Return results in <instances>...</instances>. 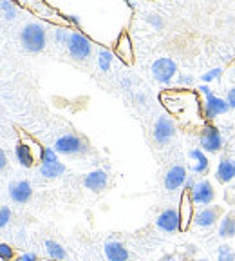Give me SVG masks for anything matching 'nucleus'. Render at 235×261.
<instances>
[{
    "label": "nucleus",
    "instance_id": "f257e3e1",
    "mask_svg": "<svg viewBox=\"0 0 235 261\" xmlns=\"http://www.w3.org/2000/svg\"><path fill=\"white\" fill-rule=\"evenodd\" d=\"M20 42L29 53H40L44 51L47 42V31L42 22H27L20 31Z\"/></svg>",
    "mask_w": 235,
    "mask_h": 261
},
{
    "label": "nucleus",
    "instance_id": "f03ea898",
    "mask_svg": "<svg viewBox=\"0 0 235 261\" xmlns=\"http://www.w3.org/2000/svg\"><path fill=\"white\" fill-rule=\"evenodd\" d=\"M197 89L204 94L203 118H207V120H214L215 116H221V114H226L228 111L231 109L230 103H228V100H224V98H219V96H215V94L212 93L210 87H208L207 84H203V86H199Z\"/></svg>",
    "mask_w": 235,
    "mask_h": 261
},
{
    "label": "nucleus",
    "instance_id": "7ed1b4c3",
    "mask_svg": "<svg viewBox=\"0 0 235 261\" xmlns=\"http://www.w3.org/2000/svg\"><path fill=\"white\" fill-rule=\"evenodd\" d=\"M54 151L58 154H65V156H78V154H85L89 151V145L83 138L76 135H62L60 138H56L54 142Z\"/></svg>",
    "mask_w": 235,
    "mask_h": 261
},
{
    "label": "nucleus",
    "instance_id": "20e7f679",
    "mask_svg": "<svg viewBox=\"0 0 235 261\" xmlns=\"http://www.w3.org/2000/svg\"><path fill=\"white\" fill-rule=\"evenodd\" d=\"M67 51H69V57L74 58V60H87L91 57V53H93V44H91V40L83 33L73 31L71 33L69 44H67Z\"/></svg>",
    "mask_w": 235,
    "mask_h": 261
},
{
    "label": "nucleus",
    "instance_id": "39448f33",
    "mask_svg": "<svg viewBox=\"0 0 235 261\" xmlns=\"http://www.w3.org/2000/svg\"><path fill=\"white\" fill-rule=\"evenodd\" d=\"M150 73H152L156 82L166 86V84H170L174 74L178 73V65H175V62L172 58L161 57L158 60H154V64L150 65Z\"/></svg>",
    "mask_w": 235,
    "mask_h": 261
},
{
    "label": "nucleus",
    "instance_id": "423d86ee",
    "mask_svg": "<svg viewBox=\"0 0 235 261\" xmlns=\"http://www.w3.org/2000/svg\"><path fill=\"white\" fill-rule=\"evenodd\" d=\"M152 136H154V140H156L158 145H166V143L170 142V140L175 136L174 120H172L170 116H166V114L158 116L156 122H154V133H152Z\"/></svg>",
    "mask_w": 235,
    "mask_h": 261
},
{
    "label": "nucleus",
    "instance_id": "0eeeda50",
    "mask_svg": "<svg viewBox=\"0 0 235 261\" xmlns=\"http://www.w3.org/2000/svg\"><path fill=\"white\" fill-rule=\"evenodd\" d=\"M199 143H201V149L207 152H219L223 149V136H221L219 129L214 125H207L201 130V136H199Z\"/></svg>",
    "mask_w": 235,
    "mask_h": 261
},
{
    "label": "nucleus",
    "instance_id": "6e6552de",
    "mask_svg": "<svg viewBox=\"0 0 235 261\" xmlns=\"http://www.w3.org/2000/svg\"><path fill=\"white\" fill-rule=\"evenodd\" d=\"M156 227L163 232H178L181 230V214L175 208H165L156 220Z\"/></svg>",
    "mask_w": 235,
    "mask_h": 261
},
{
    "label": "nucleus",
    "instance_id": "1a4fd4ad",
    "mask_svg": "<svg viewBox=\"0 0 235 261\" xmlns=\"http://www.w3.org/2000/svg\"><path fill=\"white\" fill-rule=\"evenodd\" d=\"M188 179V172L187 169L183 167V165H174V167H170L168 171H166L165 174V189L168 192L172 191H178V189L185 187V184H187Z\"/></svg>",
    "mask_w": 235,
    "mask_h": 261
},
{
    "label": "nucleus",
    "instance_id": "9d476101",
    "mask_svg": "<svg viewBox=\"0 0 235 261\" xmlns=\"http://www.w3.org/2000/svg\"><path fill=\"white\" fill-rule=\"evenodd\" d=\"M9 198L15 203H27L33 196V187L27 179H16L9 184Z\"/></svg>",
    "mask_w": 235,
    "mask_h": 261
},
{
    "label": "nucleus",
    "instance_id": "9b49d317",
    "mask_svg": "<svg viewBox=\"0 0 235 261\" xmlns=\"http://www.w3.org/2000/svg\"><path fill=\"white\" fill-rule=\"evenodd\" d=\"M190 194H192L194 203H197V205H210L215 198V191H214V187H212V184L208 181V179H201V181H197L195 187L190 191Z\"/></svg>",
    "mask_w": 235,
    "mask_h": 261
},
{
    "label": "nucleus",
    "instance_id": "f8f14e48",
    "mask_svg": "<svg viewBox=\"0 0 235 261\" xmlns=\"http://www.w3.org/2000/svg\"><path fill=\"white\" fill-rule=\"evenodd\" d=\"M103 252H105L107 261H129V257H130L125 245L116 240L107 241V243L103 245Z\"/></svg>",
    "mask_w": 235,
    "mask_h": 261
},
{
    "label": "nucleus",
    "instance_id": "ddd939ff",
    "mask_svg": "<svg viewBox=\"0 0 235 261\" xmlns=\"http://www.w3.org/2000/svg\"><path fill=\"white\" fill-rule=\"evenodd\" d=\"M221 216V208L219 207H204L194 216V223L201 228H210L217 223Z\"/></svg>",
    "mask_w": 235,
    "mask_h": 261
},
{
    "label": "nucleus",
    "instance_id": "4468645a",
    "mask_svg": "<svg viewBox=\"0 0 235 261\" xmlns=\"http://www.w3.org/2000/svg\"><path fill=\"white\" fill-rule=\"evenodd\" d=\"M194 200H192L190 191H185L181 196V207H179V214H181V230H187L188 225L194 221Z\"/></svg>",
    "mask_w": 235,
    "mask_h": 261
},
{
    "label": "nucleus",
    "instance_id": "2eb2a0df",
    "mask_svg": "<svg viewBox=\"0 0 235 261\" xmlns=\"http://www.w3.org/2000/svg\"><path fill=\"white\" fill-rule=\"evenodd\" d=\"M107 181H109V174L103 169H96V171H91L89 174L83 179V185H85L89 191L100 192L107 187Z\"/></svg>",
    "mask_w": 235,
    "mask_h": 261
},
{
    "label": "nucleus",
    "instance_id": "dca6fc26",
    "mask_svg": "<svg viewBox=\"0 0 235 261\" xmlns=\"http://www.w3.org/2000/svg\"><path fill=\"white\" fill-rule=\"evenodd\" d=\"M215 178L219 179L221 184H228L235 178V160L233 158H226L223 160L217 165V171H215Z\"/></svg>",
    "mask_w": 235,
    "mask_h": 261
},
{
    "label": "nucleus",
    "instance_id": "f3484780",
    "mask_svg": "<svg viewBox=\"0 0 235 261\" xmlns=\"http://www.w3.org/2000/svg\"><path fill=\"white\" fill-rule=\"evenodd\" d=\"M188 156L192 158V172L194 174H207L208 167H210V162H208L207 154H204L203 149H192L188 152Z\"/></svg>",
    "mask_w": 235,
    "mask_h": 261
},
{
    "label": "nucleus",
    "instance_id": "a211bd4d",
    "mask_svg": "<svg viewBox=\"0 0 235 261\" xmlns=\"http://www.w3.org/2000/svg\"><path fill=\"white\" fill-rule=\"evenodd\" d=\"M15 156H16V162L20 163L22 167L29 169V167H33V165H35V156H33L31 147H29L27 143H24V142L16 143Z\"/></svg>",
    "mask_w": 235,
    "mask_h": 261
},
{
    "label": "nucleus",
    "instance_id": "6ab92c4d",
    "mask_svg": "<svg viewBox=\"0 0 235 261\" xmlns=\"http://www.w3.org/2000/svg\"><path fill=\"white\" fill-rule=\"evenodd\" d=\"M116 53L120 55V58L125 62H132L134 58V49H132V44H130V38L127 33H122L120 35V38H118L116 42Z\"/></svg>",
    "mask_w": 235,
    "mask_h": 261
},
{
    "label": "nucleus",
    "instance_id": "aec40b11",
    "mask_svg": "<svg viewBox=\"0 0 235 261\" xmlns=\"http://www.w3.org/2000/svg\"><path fill=\"white\" fill-rule=\"evenodd\" d=\"M44 245H45V250H47V256L53 261H65L67 259V250H65L58 241L45 240Z\"/></svg>",
    "mask_w": 235,
    "mask_h": 261
},
{
    "label": "nucleus",
    "instance_id": "412c9836",
    "mask_svg": "<svg viewBox=\"0 0 235 261\" xmlns=\"http://www.w3.org/2000/svg\"><path fill=\"white\" fill-rule=\"evenodd\" d=\"M38 172H40V176H44V178L54 179V178H60V176L64 174L65 165L62 162L49 163V165H40V167H38Z\"/></svg>",
    "mask_w": 235,
    "mask_h": 261
},
{
    "label": "nucleus",
    "instance_id": "4be33fe9",
    "mask_svg": "<svg viewBox=\"0 0 235 261\" xmlns=\"http://www.w3.org/2000/svg\"><path fill=\"white\" fill-rule=\"evenodd\" d=\"M219 238H223V240H230V238H235V218L231 216V214H226V216L221 218Z\"/></svg>",
    "mask_w": 235,
    "mask_h": 261
},
{
    "label": "nucleus",
    "instance_id": "5701e85b",
    "mask_svg": "<svg viewBox=\"0 0 235 261\" xmlns=\"http://www.w3.org/2000/svg\"><path fill=\"white\" fill-rule=\"evenodd\" d=\"M112 60H114V55L110 49H100V53H98V65H100V71H103V73L110 71Z\"/></svg>",
    "mask_w": 235,
    "mask_h": 261
},
{
    "label": "nucleus",
    "instance_id": "b1692460",
    "mask_svg": "<svg viewBox=\"0 0 235 261\" xmlns=\"http://www.w3.org/2000/svg\"><path fill=\"white\" fill-rule=\"evenodd\" d=\"M38 156H40V162H42L40 165H49V163L60 162V160H58V152L54 151L53 147H42Z\"/></svg>",
    "mask_w": 235,
    "mask_h": 261
},
{
    "label": "nucleus",
    "instance_id": "393cba45",
    "mask_svg": "<svg viewBox=\"0 0 235 261\" xmlns=\"http://www.w3.org/2000/svg\"><path fill=\"white\" fill-rule=\"evenodd\" d=\"M71 29H64V28H58L56 31H54L53 35V40L56 45H62V47H67V44H69V38H71Z\"/></svg>",
    "mask_w": 235,
    "mask_h": 261
},
{
    "label": "nucleus",
    "instance_id": "a878e982",
    "mask_svg": "<svg viewBox=\"0 0 235 261\" xmlns=\"http://www.w3.org/2000/svg\"><path fill=\"white\" fill-rule=\"evenodd\" d=\"M217 261H235V252L230 245H221L217 249Z\"/></svg>",
    "mask_w": 235,
    "mask_h": 261
},
{
    "label": "nucleus",
    "instance_id": "bb28decb",
    "mask_svg": "<svg viewBox=\"0 0 235 261\" xmlns=\"http://www.w3.org/2000/svg\"><path fill=\"white\" fill-rule=\"evenodd\" d=\"M0 8H2V15H4L6 20H15L16 18V6L13 4V2L4 0V2L0 4Z\"/></svg>",
    "mask_w": 235,
    "mask_h": 261
},
{
    "label": "nucleus",
    "instance_id": "cd10ccee",
    "mask_svg": "<svg viewBox=\"0 0 235 261\" xmlns=\"http://www.w3.org/2000/svg\"><path fill=\"white\" fill-rule=\"evenodd\" d=\"M0 259L2 261H15V249L8 243H0Z\"/></svg>",
    "mask_w": 235,
    "mask_h": 261
},
{
    "label": "nucleus",
    "instance_id": "c85d7f7f",
    "mask_svg": "<svg viewBox=\"0 0 235 261\" xmlns=\"http://www.w3.org/2000/svg\"><path fill=\"white\" fill-rule=\"evenodd\" d=\"M221 76H223V69H221V67H215V69L204 73L203 76H201V80H203L204 84H210V82H214V80H219Z\"/></svg>",
    "mask_w": 235,
    "mask_h": 261
},
{
    "label": "nucleus",
    "instance_id": "c756f323",
    "mask_svg": "<svg viewBox=\"0 0 235 261\" xmlns=\"http://www.w3.org/2000/svg\"><path fill=\"white\" fill-rule=\"evenodd\" d=\"M9 221H11V208L8 205H4V207L0 208V227L4 228Z\"/></svg>",
    "mask_w": 235,
    "mask_h": 261
},
{
    "label": "nucleus",
    "instance_id": "7c9ffc66",
    "mask_svg": "<svg viewBox=\"0 0 235 261\" xmlns=\"http://www.w3.org/2000/svg\"><path fill=\"white\" fill-rule=\"evenodd\" d=\"M178 82H179V86L188 87V86H192V84H194V76H192V74H188V73H181L178 76Z\"/></svg>",
    "mask_w": 235,
    "mask_h": 261
},
{
    "label": "nucleus",
    "instance_id": "2f4dec72",
    "mask_svg": "<svg viewBox=\"0 0 235 261\" xmlns=\"http://www.w3.org/2000/svg\"><path fill=\"white\" fill-rule=\"evenodd\" d=\"M146 20L150 22V25H152V28L154 29H161L163 28V20H161V16L159 15H146Z\"/></svg>",
    "mask_w": 235,
    "mask_h": 261
},
{
    "label": "nucleus",
    "instance_id": "473e14b6",
    "mask_svg": "<svg viewBox=\"0 0 235 261\" xmlns=\"http://www.w3.org/2000/svg\"><path fill=\"white\" fill-rule=\"evenodd\" d=\"M15 261H38V256L37 254H33V252H24L16 257Z\"/></svg>",
    "mask_w": 235,
    "mask_h": 261
},
{
    "label": "nucleus",
    "instance_id": "72a5a7b5",
    "mask_svg": "<svg viewBox=\"0 0 235 261\" xmlns=\"http://www.w3.org/2000/svg\"><path fill=\"white\" fill-rule=\"evenodd\" d=\"M226 100H228V103H230L231 109H235V87H231V89H228Z\"/></svg>",
    "mask_w": 235,
    "mask_h": 261
},
{
    "label": "nucleus",
    "instance_id": "f704fd0d",
    "mask_svg": "<svg viewBox=\"0 0 235 261\" xmlns=\"http://www.w3.org/2000/svg\"><path fill=\"white\" fill-rule=\"evenodd\" d=\"M195 184H197V181H195L194 179V176H188V179H187V184H185V191H192V189L195 187Z\"/></svg>",
    "mask_w": 235,
    "mask_h": 261
},
{
    "label": "nucleus",
    "instance_id": "c9c22d12",
    "mask_svg": "<svg viewBox=\"0 0 235 261\" xmlns=\"http://www.w3.org/2000/svg\"><path fill=\"white\" fill-rule=\"evenodd\" d=\"M6 165H8V156H6L4 149H0V167L6 169Z\"/></svg>",
    "mask_w": 235,
    "mask_h": 261
},
{
    "label": "nucleus",
    "instance_id": "e433bc0d",
    "mask_svg": "<svg viewBox=\"0 0 235 261\" xmlns=\"http://www.w3.org/2000/svg\"><path fill=\"white\" fill-rule=\"evenodd\" d=\"M65 18H67V20H69V22H73L74 25H78V28H80V20H78V18H76V16H74V15H67V16H65Z\"/></svg>",
    "mask_w": 235,
    "mask_h": 261
},
{
    "label": "nucleus",
    "instance_id": "4c0bfd02",
    "mask_svg": "<svg viewBox=\"0 0 235 261\" xmlns=\"http://www.w3.org/2000/svg\"><path fill=\"white\" fill-rule=\"evenodd\" d=\"M233 80H235V69H233Z\"/></svg>",
    "mask_w": 235,
    "mask_h": 261
}]
</instances>
